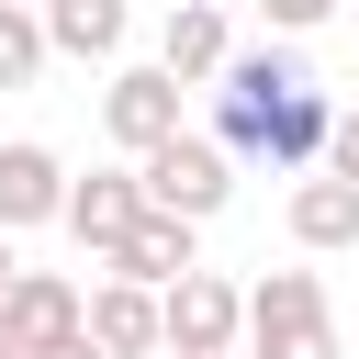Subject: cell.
<instances>
[{
	"instance_id": "6da1fadb",
	"label": "cell",
	"mask_w": 359,
	"mask_h": 359,
	"mask_svg": "<svg viewBox=\"0 0 359 359\" xmlns=\"http://www.w3.org/2000/svg\"><path fill=\"white\" fill-rule=\"evenodd\" d=\"M213 135H224L236 157L314 168V157H325V135H337V101H325V90H314V67L292 56V34H280V45H236V56H224V79H213Z\"/></svg>"
},
{
	"instance_id": "7a4b0ae2",
	"label": "cell",
	"mask_w": 359,
	"mask_h": 359,
	"mask_svg": "<svg viewBox=\"0 0 359 359\" xmlns=\"http://www.w3.org/2000/svg\"><path fill=\"white\" fill-rule=\"evenodd\" d=\"M247 348L258 359H348L337 348V314H325V280L314 269H269L247 292Z\"/></svg>"
},
{
	"instance_id": "3957f363",
	"label": "cell",
	"mask_w": 359,
	"mask_h": 359,
	"mask_svg": "<svg viewBox=\"0 0 359 359\" xmlns=\"http://www.w3.org/2000/svg\"><path fill=\"white\" fill-rule=\"evenodd\" d=\"M135 168H146V202H157V213L213 224V213L236 202V146H224V135H191V123H180V135H168V146H146Z\"/></svg>"
},
{
	"instance_id": "277c9868",
	"label": "cell",
	"mask_w": 359,
	"mask_h": 359,
	"mask_svg": "<svg viewBox=\"0 0 359 359\" xmlns=\"http://www.w3.org/2000/svg\"><path fill=\"white\" fill-rule=\"evenodd\" d=\"M180 90H191V79H180L168 56H157V67H112V90H101V123H112V146H123V157L168 146V135H180Z\"/></svg>"
},
{
	"instance_id": "5b68a950",
	"label": "cell",
	"mask_w": 359,
	"mask_h": 359,
	"mask_svg": "<svg viewBox=\"0 0 359 359\" xmlns=\"http://www.w3.org/2000/svg\"><path fill=\"white\" fill-rule=\"evenodd\" d=\"M168 348H180V359L247 348V292L213 280V269H180V280H168Z\"/></svg>"
},
{
	"instance_id": "8992f818",
	"label": "cell",
	"mask_w": 359,
	"mask_h": 359,
	"mask_svg": "<svg viewBox=\"0 0 359 359\" xmlns=\"http://www.w3.org/2000/svg\"><path fill=\"white\" fill-rule=\"evenodd\" d=\"M146 213H157V202H146V168H90V180H67V236H79L90 258H112Z\"/></svg>"
},
{
	"instance_id": "52a82bcc",
	"label": "cell",
	"mask_w": 359,
	"mask_h": 359,
	"mask_svg": "<svg viewBox=\"0 0 359 359\" xmlns=\"http://www.w3.org/2000/svg\"><path fill=\"white\" fill-rule=\"evenodd\" d=\"M0 325H11L22 348H56V337H79V325H90V292H79L67 269H11V292H0Z\"/></svg>"
},
{
	"instance_id": "ba28073f",
	"label": "cell",
	"mask_w": 359,
	"mask_h": 359,
	"mask_svg": "<svg viewBox=\"0 0 359 359\" xmlns=\"http://www.w3.org/2000/svg\"><path fill=\"white\" fill-rule=\"evenodd\" d=\"M90 337H101L112 359H146V348H168V292H157V280H123V269H101V292H90Z\"/></svg>"
},
{
	"instance_id": "9c48e42d",
	"label": "cell",
	"mask_w": 359,
	"mask_h": 359,
	"mask_svg": "<svg viewBox=\"0 0 359 359\" xmlns=\"http://www.w3.org/2000/svg\"><path fill=\"white\" fill-rule=\"evenodd\" d=\"M0 224H11V236H22V224H67V168H56V146H34V135L0 146Z\"/></svg>"
},
{
	"instance_id": "30bf717a",
	"label": "cell",
	"mask_w": 359,
	"mask_h": 359,
	"mask_svg": "<svg viewBox=\"0 0 359 359\" xmlns=\"http://www.w3.org/2000/svg\"><path fill=\"white\" fill-rule=\"evenodd\" d=\"M101 269H123V280H157V292H168L180 269H202V224H191V213H146Z\"/></svg>"
},
{
	"instance_id": "8fae6325",
	"label": "cell",
	"mask_w": 359,
	"mask_h": 359,
	"mask_svg": "<svg viewBox=\"0 0 359 359\" xmlns=\"http://www.w3.org/2000/svg\"><path fill=\"white\" fill-rule=\"evenodd\" d=\"M157 56H168V67H180V79L202 90V79H224V56H236V34H224V11H213V0H180V11L157 22Z\"/></svg>"
},
{
	"instance_id": "7c38bea8",
	"label": "cell",
	"mask_w": 359,
	"mask_h": 359,
	"mask_svg": "<svg viewBox=\"0 0 359 359\" xmlns=\"http://www.w3.org/2000/svg\"><path fill=\"white\" fill-rule=\"evenodd\" d=\"M292 247H314V258L325 247H359V180L348 168H325V180L292 191Z\"/></svg>"
},
{
	"instance_id": "4fadbf2b",
	"label": "cell",
	"mask_w": 359,
	"mask_h": 359,
	"mask_svg": "<svg viewBox=\"0 0 359 359\" xmlns=\"http://www.w3.org/2000/svg\"><path fill=\"white\" fill-rule=\"evenodd\" d=\"M45 34H56V56H123L135 11L123 0H45Z\"/></svg>"
},
{
	"instance_id": "5bb4252c",
	"label": "cell",
	"mask_w": 359,
	"mask_h": 359,
	"mask_svg": "<svg viewBox=\"0 0 359 359\" xmlns=\"http://www.w3.org/2000/svg\"><path fill=\"white\" fill-rule=\"evenodd\" d=\"M45 56H56L45 11H34V0H11V11H0V90H34V79H45Z\"/></svg>"
},
{
	"instance_id": "9a60e30c",
	"label": "cell",
	"mask_w": 359,
	"mask_h": 359,
	"mask_svg": "<svg viewBox=\"0 0 359 359\" xmlns=\"http://www.w3.org/2000/svg\"><path fill=\"white\" fill-rule=\"evenodd\" d=\"M269 11V34H314V22H337V0H258Z\"/></svg>"
},
{
	"instance_id": "2e32d148",
	"label": "cell",
	"mask_w": 359,
	"mask_h": 359,
	"mask_svg": "<svg viewBox=\"0 0 359 359\" xmlns=\"http://www.w3.org/2000/svg\"><path fill=\"white\" fill-rule=\"evenodd\" d=\"M325 168H348V180H359V112H337V135H325Z\"/></svg>"
},
{
	"instance_id": "e0dca14e",
	"label": "cell",
	"mask_w": 359,
	"mask_h": 359,
	"mask_svg": "<svg viewBox=\"0 0 359 359\" xmlns=\"http://www.w3.org/2000/svg\"><path fill=\"white\" fill-rule=\"evenodd\" d=\"M34 359H112V348H101V337L79 325V337H56V348H34Z\"/></svg>"
},
{
	"instance_id": "ac0fdd59",
	"label": "cell",
	"mask_w": 359,
	"mask_h": 359,
	"mask_svg": "<svg viewBox=\"0 0 359 359\" xmlns=\"http://www.w3.org/2000/svg\"><path fill=\"white\" fill-rule=\"evenodd\" d=\"M11 269H22V258H11V224H0V292H11Z\"/></svg>"
},
{
	"instance_id": "d6986e66",
	"label": "cell",
	"mask_w": 359,
	"mask_h": 359,
	"mask_svg": "<svg viewBox=\"0 0 359 359\" xmlns=\"http://www.w3.org/2000/svg\"><path fill=\"white\" fill-rule=\"evenodd\" d=\"M0 359H34V348H22V337H11V325H0Z\"/></svg>"
},
{
	"instance_id": "ffe728a7",
	"label": "cell",
	"mask_w": 359,
	"mask_h": 359,
	"mask_svg": "<svg viewBox=\"0 0 359 359\" xmlns=\"http://www.w3.org/2000/svg\"><path fill=\"white\" fill-rule=\"evenodd\" d=\"M213 359H258V348H213Z\"/></svg>"
},
{
	"instance_id": "44dd1931",
	"label": "cell",
	"mask_w": 359,
	"mask_h": 359,
	"mask_svg": "<svg viewBox=\"0 0 359 359\" xmlns=\"http://www.w3.org/2000/svg\"><path fill=\"white\" fill-rule=\"evenodd\" d=\"M0 11H11V0H0Z\"/></svg>"
}]
</instances>
